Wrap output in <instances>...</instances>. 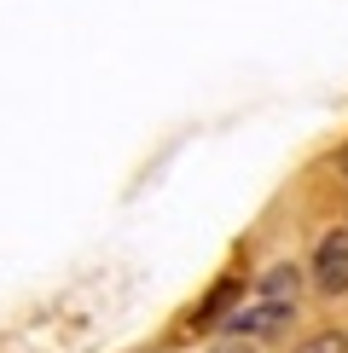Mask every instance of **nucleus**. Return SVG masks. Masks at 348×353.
<instances>
[{
	"instance_id": "nucleus-1",
	"label": "nucleus",
	"mask_w": 348,
	"mask_h": 353,
	"mask_svg": "<svg viewBox=\"0 0 348 353\" xmlns=\"http://www.w3.org/2000/svg\"><path fill=\"white\" fill-rule=\"evenodd\" d=\"M308 278H313L319 296H348V226H331L325 238L313 243Z\"/></svg>"
},
{
	"instance_id": "nucleus-2",
	"label": "nucleus",
	"mask_w": 348,
	"mask_h": 353,
	"mask_svg": "<svg viewBox=\"0 0 348 353\" xmlns=\"http://www.w3.org/2000/svg\"><path fill=\"white\" fill-rule=\"evenodd\" d=\"M290 319H296V307H279V301H244L226 313V336H238V342H267V336H279Z\"/></svg>"
},
{
	"instance_id": "nucleus-5",
	"label": "nucleus",
	"mask_w": 348,
	"mask_h": 353,
	"mask_svg": "<svg viewBox=\"0 0 348 353\" xmlns=\"http://www.w3.org/2000/svg\"><path fill=\"white\" fill-rule=\"evenodd\" d=\"M296 353H348V336H342V330H319V336H308Z\"/></svg>"
},
{
	"instance_id": "nucleus-4",
	"label": "nucleus",
	"mask_w": 348,
	"mask_h": 353,
	"mask_svg": "<svg viewBox=\"0 0 348 353\" xmlns=\"http://www.w3.org/2000/svg\"><path fill=\"white\" fill-rule=\"evenodd\" d=\"M232 296H238V278H226V284H221L209 301L197 307V313H192V325H197V330H209V325H226V313H232Z\"/></svg>"
},
{
	"instance_id": "nucleus-6",
	"label": "nucleus",
	"mask_w": 348,
	"mask_h": 353,
	"mask_svg": "<svg viewBox=\"0 0 348 353\" xmlns=\"http://www.w3.org/2000/svg\"><path fill=\"white\" fill-rule=\"evenodd\" d=\"M209 353H255V347H250V342H238V336H226V342H215Z\"/></svg>"
},
{
	"instance_id": "nucleus-3",
	"label": "nucleus",
	"mask_w": 348,
	"mask_h": 353,
	"mask_svg": "<svg viewBox=\"0 0 348 353\" xmlns=\"http://www.w3.org/2000/svg\"><path fill=\"white\" fill-rule=\"evenodd\" d=\"M302 284H308V272H302L296 261H273V267H267V272L255 278L261 301H279V307H296V296H302Z\"/></svg>"
},
{
	"instance_id": "nucleus-7",
	"label": "nucleus",
	"mask_w": 348,
	"mask_h": 353,
	"mask_svg": "<svg viewBox=\"0 0 348 353\" xmlns=\"http://www.w3.org/2000/svg\"><path fill=\"white\" fill-rule=\"evenodd\" d=\"M337 174H342V180H348V145H342V151H337Z\"/></svg>"
}]
</instances>
